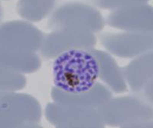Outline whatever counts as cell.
<instances>
[{"mask_svg":"<svg viewBox=\"0 0 153 128\" xmlns=\"http://www.w3.org/2000/svg\"><path fill=\"white\" fill-rule=\"evenodd\" d=\"M55 2L56 0H20L19 14L28 21L40 22L50 14Z\"/></svg>","mask_w":153,"mask_h":128,"instance_id":"12","label":"cell"},{"mask_svg":"<svg viewBox=\"0 0 153 128\" xmlns=\"http://www.w3.org/2000/svg\"><path fill=\"white\" fill-rule=\"evenodd\" d=\"M105 125L130 128L134 124L153 121V107L137 96L111 97L97 109Z\"/></svg>","mask_w":153,"mask_h":128,"instance_id":"2","label":"cell"},{"mask_svg":"<svg viewBox=\"0 0 153 128\" xmlns=\"http://www.w3.org/2000/svg\"><path fill=\"white\" fill-rule=\"evenodd\" d=\"M44 114L49 123L59 128H103L97 109L84 108L57 102L47 103Z\"/></svg>","mask_w":153,"mask_h":128,"instance_id":"4","label":"cell"},{"mask_svg":"<svg viewBox=\"0 0 153 128\" xmlns=\"http://www.w3.org/2000/svg\"><path fill=\"white\" fill-rule=\"evenodd\" d=\"M52 65L54 86L68 93L90 90L98 81L97 58L91 49H73L55 58Z\"/></svg>","mask_w":153,"mask_h":128,"instance_id":"1","label":"cell"},{"mask_svg":"<svg viewBox=\"0 0 153 128\" xmlns=\"http://www.w3.org/2000/svg\"><path fill=\"white\" fill-rule=\"evenodd\" d=\"M135 95L147 103H150L152 105L153 103V81H150L146 87L143 88L141 91L135 94Z\"/></svg>","mask_w":153,"mask_h":128,"instance_id":"14","label":"cell"},{"mask_svg":"<svg viewBox=\"0 0 153 128\" xmlns=\"http://www.w3.org/2000/svg\"><path fill=\"white\" fill-rule=\"evenodd\" d=\"M127 86L133 93H137L153 81L152 50L134 58L132 62L122 68Z\"/></svg>","mask_w":153,"mask_h":128,"instance_id":"10","label":"cell"},{"mask_svg":"<svg viewBox=\"0 0 153 128\" xmlns=\"http://www.w3.org/2000/svg\"><path fill=\"white\" fill-rule=\"evenodd\" d=\"M91 52L97 58L99 69L98 78L104 82L112 92L121 94L127 91V84L123 74L122 68L114 58L106 51L94 48H91Z\"/></svg>","mask_w":153,"mask_h":128,"instance_id":"11","label":"cell"},{"mask_svg":"<svg viewBox=\"0 0 153 128\" xmlns=\"http://www.w3.org/2000/svg\"><path fill=\"white\" fill-rule=\"evenodd\" d=\"M109 26L127 32H153V9L147 3L113 10L106 19Z\"/></svg>","mask_w":153,"mask_h":128,"instance_id":"8","label":"cell"},{"mask_svg":"<svg viewBox=\"0 0 153 128\" xmlns=\"http://www.w3.org/2000/svg\"><path fill=\"white\" fill-rule=\"evenodd\" d=\"M149 0H91L97 7L103 9L115 10L136 4L147 3Z\"/></svg>","mask_w":153,"mask_h":128,"instance_id":"13","label":"cell"},{"mask_svg":"<svg viewBox=\"0 0 153 128\" xmlns=\"http://www.w3.org/2000/svg\"><path fill=\"white\" fill-rule=\"evenodd\" d=\"M44 35L26 22H13L0 27V47L16 52L36 53L42 46Z\"/></svg>","mask_w":153,"mask_h":128,"instance_id":"7","label":"cell"},{"mask_svg":"<svg viewBox=\"0 0 153 128\" xmlns=\"http://www.w3.org/2000/svg\"><path fill=\"white\" fill-rule=\"evenodd\" d=\"M105 21L94 6L81 2H68L56 9L50 16L51 30L74 29L96 33L103 30Z\"/></svg>","mask_w":153,"mask_h":128,"instance_id":"3","label":"cell"},{"mask_svg":"<svg viewBox=\"0 0 153 128\" xmlns=\"http://www.w3.org/2000/svg\"><path fill=\"white\" fill-rule=\"evenodd\" d=\"M51 97L54 102L84 108L98 109L113 97L112 91L102 83H96L92 88L80 93H68L53 87Z\"/></svg>","mask_w":153,"mask_h":128,"instance_id":"9","label":"cell"},{"mask_svg":"<svg viewBox=\"0 0 153 128\" xmlns=\"http://www.w3.org/2000/svg\"><path fill=\"white\" fill-rule=\"evenodd\" d=\"M97 43L91 32L74 29L54 30L44 36L39 53L45 60H52L73 49H91Z\"/></svg>","mask_w":153,"mask_h":128,"instance_id":"5","label":"cell"},{"mask_svg":"<svg viewBox=\"0 0 153 128\" xmlns=\"http://www.w3.org/2000/svg\"><path fill=\"white\" fill-rule=\"evenodd\" d=\"M101 45L111 54L123 58H134L152 50L153 32H127L105 33Z\"/></svg>","mask_w":153,"mask_h":128,"instance_id":"6","label":"cell"}]
</instances>
